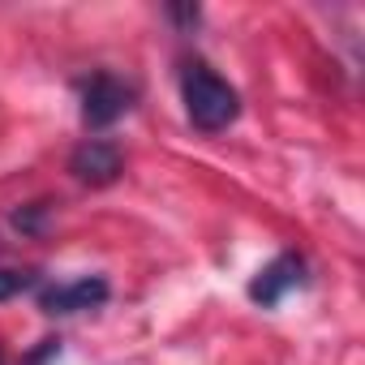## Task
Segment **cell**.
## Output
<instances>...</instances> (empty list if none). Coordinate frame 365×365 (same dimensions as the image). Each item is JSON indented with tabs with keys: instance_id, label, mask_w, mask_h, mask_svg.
Instances as JSON below:
<instances>
[{
	"instance_id": "cell-6",
	"label": "cell",
	"mask_w": 365,
	"mask_h": 365,
	"mask_svg": "<svg viewBox=\"0 0 365 365\" xmlns=\"http://www.w3.org/2000/svg\"><path fill=\"white\" fill-rule=\"evenodd\" d=\"M9 224H14L22 237H43L48 224H52V207H48V202H26V207H18V211L9 215Z\"/></svg>"
},
{
	"instance_id": "cell-3",
	"label": "cell",
	"mask_w": 365,
	"mask_h": 365,
	"mask_svg": "<svg viewBox=\"0 0 365 365\" xmlns=\"http://www.w3.org/2000/svg\"><path fill=\"white\" fill-rule=\"evenodd\" d=\"M305 284H309V262H305V254H301V250H284V254H275V258L250 279V301L262 305V309H275L288 292H297V288H305Z\"/></svg>"
},
{
	"instance_id": "cell-10",
	"label": "cell",
	"mask_w": 365,
	"mask_h": 365,
	"mask_svg": "<svg viewBox=\"0 0 365 365\" xmlns=\"http://www.w3.org/2000/svg\"><path fill=\"white\" fill-rule=\"evenodd\" d=\"M0 365H5V348H0Z\"/></svg>"
},
{
	"instance_id": "cell-5",
	"label": "cell",
	"mask_w": 365,
	"mask_h": 365,
	"mask_svg": "<svg viewBox=\"0 0 365 365\" xmlns=\"http://www.w3.org/2000/svg\"><path fill=\"white\" fill-rule=\"evenodd\" d=\"M69 172H73V180H82V185L103 190V185H116V180H120V172H125V155H120V146L108 142V138H86V142L73 146V155H69Z\"/></svg>"
},
{
	"instance_id": "cell-9",
	"label": "cell",
	"mask_w": 365,
	"mask_h": 365,
	"mask_svg": "<svg viewBox=\"0 0 365 365\" xmlns=\"http://www.w3.org/2000/svg\"><path fill=\"white\" fill-rule=\"evenodd\" d=\"M52 356H61V335H52V339H43V344H39V348H35V352H31V356L22 361V365H48Z\"/></svg>"
},
{
	"instance_id": "cell-2",
	"label": "cell",
	"mask_w": 365,
	"mask_h": 365,
	"mask_svg": "<svg viewBox=\"0 0 365 365\" xmlns=\"http://www.w3.org/2000/svg\"><path fill=\"white\" fill-rule=\"evenodd\" d=\"M78 99H82V125H86L91 133H103V129H112V125L133 108L138 91H133V82H125L120 73L95 69L91 78L78 82Z\"/></svg>"
},
{
	"instance_id": "cell-7",
	"label": "cell",
	"mask_w": 365,
	"mask_h": 365,
	"mask_svg": "<svg viewBox=\"0 0 365 365\" xmlns=\"http://www.w3.org/2000/svg\"><path fill=\"white\" fill-rule=\"evenodd\" d=\"M31 288H39V271L0 267V305H5V301H14V297H22V292H31Z\"/></svg>"
},
{
	"instance_id": "cell-1",
	"label": "cell",
	"mask_w": 365,
	"mask_h": 365,
	"mask_svg": "<svg viewBox=\"0 0 365 365\" xmlns=\"http://www.w3.org/2000/svg\"><path fill=\"white\" fill-rule=\"evenodd\" d=\"M180 99H185V116L198 133H224L241 116V95L207 61H190L180 69Z\"/></svg>"
},
{
	"instance_id": "cell-8",
	"label": "cell",
	"mask_w": 365,
	"mask_h": 365,
	"mask_svg": "<svg viewBox=\"0 0 365 365\" xmlns=\"http://www.w3.org/2000/svg\"><path fill=\"white\" fill-rule=\"evenodd\" d=\"M168 18H172L180 31H194V26L202 22V9H198V5H168Z\"/></svg>"
},
{
	"instance_id": "cell-4",
	"label": "cell",
	"mask_w": 365,
	"mask_h": 365,
	"mask_svg": "<svg viewBox=\"0 0 365 365\" xmlns=\"http://www.w3.org/2000/svg\"><path fill=\"white\" fill-rule=\"evenodd\" d=\"M108 297H112V284L103 275H78L69 284L39 288V309L48 318H69V314H82V309H99Z\"/></svg>"
}]
</instances>
